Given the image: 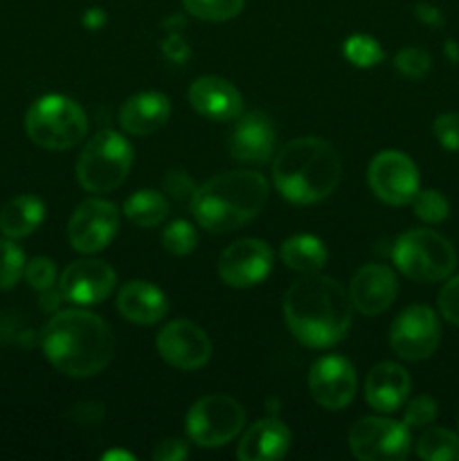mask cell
<instances>
[{
    "mask_svg": "<svg viewBox=\"0 0 459 461\" xmlns=\"http://www.w3.org/2000/svg\"><path fill=\"white\" fill-rule=\"evenodd\" d=\"M156 349L165 363L183 372L205 367L212 358L210 338L189 320H174L165 324L156 338Z\"/></svg>",
    "mask_w": 459,
    "mask_h": 461,
    "instance_id": "13",
    "label": "cell"
},
{
    "mask_svg": "<svg viewBox=\"0 0 459 461\" xmlns=\"http://www.w3.org/2000/svg\"><path fill=\"white\" fill-rule=\"evenodd\" d=\"M45 219V205L34 194L12 198L0 210V232L9 239H25L39 230Z\"/></svg>",
    "mask_w": 459,
    "mask_h": 461,
    "instance_id": "24",
    "label": "cell"
},
{
    "mask_svg": "<svg viewBox=\"0 0 459 461\" xmlns=\"http://www.w3.org/2000/svg\"><path fill=\"white\" fill-rule=\"evenodd\" d=\"M246 423V410L228 394H210L198 399L187 412V435L201 448H219L230 444Z\"/></svg>",
    "mask_w": 459,
    "mask_h": 461,
    "instance_id": "8",
    "label": "cell"
},
{
    "mask_svg": "<svg viewBox=\"0 0 459 461\" xmlns=\"http://www.w3.org/2000/svg\"><path fill=\"white\" fill-rule=\"evenodd\" d=\"M189 106L198 115L214 122L238 120L243 113V97L237 86L220 77H201L187 90Z\"/></svg>",
    "mask_w": 459,
    "mask_h": 461,
    "instance_id": "19",
    "label": "cell"
},
{
    "mask_svg": "<svg viewBox=\"0 0 459 461\" xmlns=\"http://www.w3.org/2000/svg\"><path fill=\"white\" fill-rule=\"evenodd\" d=\"M117 311L129 322L148 327V324H156L165 318L166 311H169V302L160 288L135 279V282L124 284L122 291L117 293Z\"/></svg>",
    "mask_w": 459,
    "mask_h": 461,
    "instance_id": "23",
    "label": "cell"
},
{
    "mask_svg": "<svg viewBox=\"0 0 459 461\" xmlns=\"http://www.w3.org/2000/svg\"><path fill=\"white\" fill-rule=\"evenodd\" d=\"M439 313L446 322L459 327V275L448 277L439 293Z\"/></svg>",
    "mask_w": 459,
    "mask_h": 461,
    "instance_id": "37",
    "label": "cell"
},
{
    "mask_svg": "<svg viewBox=\"0 0 459 461\" xmlns=\"http://www.w3.org/2000/svg\"><path fill=\"white\" fill-rule=\"evenodd\" d=\"M345 59L356 68H372L385 59L381 43L367 34H354L345 41Z\"/></svg>",
    "mask_w": 459,
    "mask_h": 461,
    "instance_id": "30",
    "label": "cell"
},
{
    "mask_svg": "<svg viewBox=\"0 0 459 461\" xmlns=\"http://www.w3.org/2000/svg\"><path fill=\"white\" fill-rule=\"evenodd\" d=\"M133 165V147L117 131H99L76 160V180L86 192L106 194L124 183Z\"/></svg>",
    "mask_w": 459,
    "mask_h": 461,
    "instance_id": "7",
    "label": "cell"
},
{
    "mask_svg": "<svg viewBox=\"0 0 459 461\" xmlns=\"http://www.w3.org/2000/svg\"><path fill=\"white\" fill-rule=\"evenodd\" d=\"M171 115V104L166 95L153 93H138L126 99L120 108V126L129 135L135 138H147L153 135L158 129L166 124Z\"/></svg>",
    "mask_w": 459,
    "mask_h": 461,
    "instance_id": "21",
    "label": "cell"
},
{
    "mask_svg": "<svg viewBox=\"0 0 459 461\" xmlns=\"http://www.w3.org/2000/svg\"><path fill=\"white\" fill-rule=\"evenodd\" d=\"M117 225H120V210L111 201L88 198L72 212L68 221V239L76 252L94 255L112 241Z\"/></svg>",
    "mask_w": 459,
    "mask_h": 461,
    "instance_id": "12",
    "label": "cell"
},
{
    "mask_svg": "<svg viewBox=\"0 0 459 461\" xmlns=\"http://www.w3.org/2000/svg\"><path fill=\"white\" fill-rule=\"evenodd\" d=\"M288 448H291V430L286 423L274 417H266L248 428L237 448V457L243 461H274L282 459Z\"/></svg>",
    "mask_w": 459,
    "mask_h": 461,
    "instance_id": "22",
    "label": "cell"
},
{
    "mask_svg": "<svg viewBox=\"0 0 459 461\" xmlns=\"http://www.w3.org/2000/svg\"><path fill=\"white\" fill-rule=\"evenodd\" d=\"M446 54L450 61H459V45L454 41H446Z\"/></svg>",
    "mask_w": 459,
    "mask_h": 461,
    "instance_id": "42",
    "label": "cell"
},
{
    "mask_svg": "<svg viewBox=\"0 0 459 461\" xmlns=\"http://www.w3.org/2000/svg\"><path fill=\"white\" fill-rule=\"evenodd\" d=\"M412 207L417 219H421L423 223L430 225L441 223V221L448 219L450 214L448 201H446V196L439 189H418L417 196H414L412 201Z\"/></svg>",
    "mask_w": 459,
    "mask_h": 461,
    "instance_id": "31",
    "label": "cell"
},
{
    "mask_svg": "<svg viewBox=\"0 0 459 461\" xmlns=\"http://www.w3.org/2000/svg\"><path fill=\"white\" fill-rule=\"evenodd\" d=\"M165 192H169V196H174L176 201H192L196 185L184 171H166Z\"/></svg>",
    "mask_w": 459,
    "mask_h": 461,
    "instance_id": "38",
    "label": "cell"
},
{
    "mask_svg": "<svg viewBox=\"0 0 459 461\" xmlns=\"http://www.w3.org/2000/svg\"><path fill=\"white\" fill-rule=\"evenodd\" d=\"M457 423H459V414H457Z\"/></svg>",
    "mask_w": 459,
    "mask_h": 461,
    "instance_id": "44",
    "label": "cell"
},
{
    "mask_svg": "<svg viewBox=\"0 0 459 461\" xmlns=\"http://www.w3.org/2000/svg\"><path fill=\"white\" fill-rule=\"evenodd\" d=\"M394 266L412 282L432 284L448 279L457 266L453 243L435 230H408L392 248Z\"/></svg>",
    "mask_w": 459,
    "mask_h": 461,
    "instance_id": "6",
    "label": "cell"
},
{
    "mask_svg": "<svg viewBox=\"0 0 459 461\" xmlns=\"http://www.w3.org/2000/svg\"><path fill=\"white\" fill-rule=\"evenodd\" d=\"M102 459H106V461H111V459H133V455L122 453V450H112V453H106V455H104Z\"/></svg>",
    "mask_w": 459,
    "mask_h": 461,
    "instance_id": "43",
    "label": "cell"
},
{
    "mask_svg": "<svg viewBox=\"0 0 459 461\" xmlns=\"http://www.w3.org/2000/svg\"><path fill=\"white\" fill-rule=\"evenodd\" d=\"M417 455L426 461H459V437L446 428H428L418 437Z\"/></svg>",
    "mask_w": 459,
    "mask_h": 461,
    "instance_id": "27",
    "label": "cell"
},
{
    "mask_svg": "<svg viewBox=\"0 0 459 461\" xmlns=\"http://www.w3.org/2000/svg\"><path fill=\"white\" fill-rule=\"evenodd\" d=\"M151 457L156 461H180L187 457V444L180 439H165L153 448Z\"/></svg>",
    "mask_w": 459,
    "mask_h": 461,
    "instance_id": "39",
    "label": "cell"
},
{
    "mask_svg": "<svg viewBox=\"0 0 459 461\" xmlns=\"http://www.w3.org/2000/svg\"><path fill=\"white\" fill-rule=\"evenodd\" d=\"M410 387H412L410 374L400 365L378 363L376 367H372L364 383V396L374 410L390 414L403 408L410 396Z\"/></svg>",
    "mask_w": 459,
    "mask_h": 461,
    "instance_id": "20",
    "label": "cell"
},
{
    "mask_svg": "<svg viewBox=\"0 0 459 461\" xmlns=\"http://www.w3.org/2000/svg\"><path fill=\"white\" fill-rule=\"evenodd\" d=\"M124 216L140 228H156L169 216V203L156 189H140L126 198Z\"/></svg>",
    "mask_w": 459,
    "mask_h": 461,
    "instance_id": "26",
    "label": "cell"
},
{
    "mask_svg": "<svg viewBox=\"0 0 459 461\" xmlns=\"http://www.w3.org/2000/svg\"><path fill=\"white\" fill-rule=\"evenodd\" d=\"M22 277H25V282L30 284L34 291H52L54 284H57V268H54V261L48 259V257H34V259L25 264Z\"/></svg>",
    "mask_w": 459,
    "mask_h": 461,
    "instance_id": "34",
    "label": "cell"
},
{
    "mask_svg": "<svg viewBox=\"0 0 459 461\" xmlns=\"http://www.w3.org/2000/svg\"><path fill=\"white\" fill-rule=\"evenodd\" d=\"M309 390L315 403L324 410H345L358 390L354 365L342 356H322L309 372Z\"/></svg>",
    "mask_w": 459,
    "mask_h": 461,
    "instance_id": "14",
    "label": "cell"
},
{
    "mask_svg": "<svg viewBox=\"0 0 459 461\" xmlns=\"http://www.w3.org/2000/svg\"><path fill=\"white\" fill-rule=\"evenodd\" d=\"M273 268V250L259 239H238L219 257V277L232 288H252Z\"/></svg>",
    "mask_w": 459,
    "mask_h": 461,
    "instance_id": "15",
    "label": "cell"
},
{
    "mask_svg": "<svg viewBox=\"0 0 459 461\" xmlns=\"http://www.w3.org/2000/svg\"><path fill=\"white\" fill-rule=\"evenodd\" d=\"M349 293L327 275L310 273L291 284L284 295V318L297 342L310 349L338 345L351 329Z\"/></svg>",
    "mask_w": 459,
    "mask_h": 461,
    "instance_id": "1",
    "label": "cell"
},
{
    "mask_svg": "<svg viewBox=\"0 0 459 461\" xmlns=\"http://www.w3.org/2000/svg\"><path fill=\"white\" fill-rule=\"evenodd\" d=\"M399 282L394 270L382 264H364L351 279L349 300L358 313L378 315L390 309Z\"/></svg>",
    "mask_w": 459,
    "mask_h": 461,
    "instance_id": "18",
    "label": "cell"
},
{
    "mask_svg": "<svg viewBox=\"0 0 459 461\" xmlns=\"http://www.w3.org/2000/svg\"><path fill=\"white\" fill-rule=\"evenodd\" d=\"M183 5L192 16L201 21L223 23L237 18L246 0H183Z\"/></svg>",
    "mask_w": 459,
    "mask_h": 461,
    "instance_id": "28",
    "label": "cell"
},
{
    "mask_svg": "<svg viewBox=\"0 0 459 461\" xmlns=\"http://www.w3.org/2000/svg\"><path fill=\"white\" fill-rule=\"evenodd\" d=\"M342 162L336 149L320 138H297L274 156L273 183L286 201L313 205L338 187Z\"/></svg>",
    "mask_w": 459,
    "mask_h": 461,
    "instance_id": "3",
    "label": "cell"
},
{
    "mask_svg": "<svg viewBox=\"0 0 459 461\" xmlns=\"http://www.w3.org/2000/svg\"><path fill=\"white\" fill-rule=\"evenodd\" d=\"M25 264V252L14 243V239H0V291H9L21 282Z\"/></svg>",
    "mask_w": 459,
    "mask_h": 461,
    "instance_id": "29",
    "label": "cell"
},
{
    "mask_svg": "<svg viewBox=\"0 0 459 461\" xmlns=\"http://www.w3.org/2000/svg\"><path fill=\"white\" fill-rule=\"evenodd\" d=\"M436 142L448 151H459V113H441L432 124Z\"/></svg>",
    "mask_w": 459,
    "mask_h": 461,
    "instance_id": "36",
    "label": "cell"
},
{
    "mask_svg": "<svg viewBox=\"0 0 459 461\" xmlns=\"http://www.w3.org/2000/svg\"><path fill=\"white\" fill-rule=\"evenodd\" d=\"M274 126L268 115L259 111L241 113L230 138V153L246 165H264L274 156Z\"/></svg>",
    "mask_w": 459,
    "mask_h": 461,
    "instance_id": "17",
    "label": "cell"
},
{
    "mask_svg": "<svg viewBox=\"0 0 459 461\" xmlns=\"http://www.w3.org/2000/svg\"><path fill=\"white\" fill-rule=\"evenodd\" d=\"M439 320H436L435 311L423 304L405 309L390 329L392 349L396 351V356H400L403 360H412V363L430 358L439 347Z\"/></svg>",
    "mask_w": 459,
    "mask_h": 461,
    "instance_id": "11",
    "label": "cell"
},
{
    "mask_svg": "<svg viewBox=\"0 0 459 461\" xmlns=\"http://www.w3.org/2000/svg\"><path fill=\"white\" fill-rule=\"evenodd\" d=\"M115 270L99 259L72 261L58 279V293L63 300L76 306H93L106 300L115 288Z\"/></svg>",
    "mask_w": 459,
    "mask_h": 461,
    "instance_id": "16",
    "label": "cell"
},
{
    "mask_svg": "<svg viewBox=\"0 0 459 461\" xmlns=\"http://www.w3.org/2000/svg\"><path fill=\"white\" fill-rule=\"evenodd\" d=\"M268 201V183L256 171H225L196 187L189 207L207 232H232L255 219Z\"/></svg>",
    "mask_w": 459,
    "mask_h": 461,
    "instance_id": "4",
    "label": "cell"
},
{
    "mask_svg": "<svg viewBox=\"0 0 459 461\" xmlns=\"http://www.w3.org/2000/svg\"><path fill=\"white\" fill-rule=\"evenodd\" d=\"M196 243H198L196 230H194L192 223H187V221L183 219L169 223L165 228V232H162V246H165L166 252H171V255L176 257H183V255H189V252H194Z\"/></svg>",
    "mask_w": 459,
    "mask_h": 461,
    "instance_id": "32",
    "label": "cell"
},
{
    "mask_svg": "<svg viewBox=\"0 0 459 461\" xmlns=\"http://www.w3.org/2000/svg\"><path fill=\"white\" fill-rule=\"evenodd\" d=\"M282 261L302 275L320 273L328 259L327 246L313 234H295L282 243Z\"/></svg>",
    "mask_w": 459,
    "mask_h": 461,
    "instance_id": "25",
    "label": "cell"
},
{
    "mask_svg": "<svg viewBox=\"0 0 459 461\" xmlns=\"http://www.w3.org/2000/svg\"><path fill=\"white\" fill-rule=\"evenodd\" d=\"M436 401L432 396H417V399L410 401L405 405L403 412V423L410 428V430H417V428H428L435 423L436 419Z\"/></svg>",
    "mask_w": 459,
    "mask_h": 461,
    "instance_id": "35",
    "label": "cell"
},
{
    "mask_svg": "<svg viewBox=\"0 0 459 461\" xmlns=\"http://www.w3.org/2000/svg\"><path fill=\"white\" fill-rule=\"evenodd\" d=\"M104 23H106V16H104L102 9H88V12L84 14V25L88 27V30H99Z\"/></svg>",
    "mask_w": 459,
    "mask_h": 461,
    "instance_id": "41",
    "label": "cell"
},
{
    "mask_svg": "<svg viewBox=\"0 0 459 461\" xmlns=\"http://www.w3.org/2000/svg\"><path fill=\"white\" fill-rule=\"evenodd\" d=\"M394 66L396 70H399L403 77H408V79H423V77L430 72L432 61H430V54H428L426 50L412 45V48H403L396 52Z\"/></svg>",
    "mask_w": 459,
    "mask_h": 461,
    "instance_id": "33",
    "label": "cell"
},
{
    "mask_svg": "<svg viewBox=\"0 0 459 461\" xmlns=\"http://www.w3.org/2000/svg\"><path fill=\"white\" fill-rule=\"evenodd\" d=\"M45 358L57 372L88 378L102 372L112 358L115 338L111 327L84 309L58 311L43 329Z\"/></svg>",
    "mask_w": 459,
    "mask_h": 461,
    "instance_id": "2",
    "label": "cell"
},
{
    "mask_svg": "<svg viewBox=\"0 0 459 461\" xmlns=\"http://www.w3.org/2000/svg\"><path fill=\"white\" fill-rule=\"evenodd\" d=\"M367 183L382 203L394 207L410 205L418 192V169L400 151H381L367 169Z\"/></svg>",
    "mask_w": 459,
    "mask_h": 461,
    "instance_id": "10",
    "label": "cell"
},
{
    "mask_svg": "<svg viewBox=\"0 0 459 461\" xmlns=\"http://www.w3.org/2000/svg\"><path fill=\"white\" fill-rule=\"evenodd\" d=\"M414 14H417L418 21L426 23V25H430V27H441V25H444V16H441L439 9H436L435 5H430V3L414 5Z\"/></svg>",
    "mask_w": 459,
    "mask_h": 461,
    "instance_id": "40",
    "label": "cell"
},
{
    "mask_svg": "<svg viewBox=\"0 0 459 461\" xmlns=\"http://www.w3.org/2000/svg\"><path fill=\"white\" fill-rule=\"evenodd\" d=\"M27 138L48 151H66L76 147L88 133L86 113L66 95H43L25 115Z\"/></svg>",
    "mask_w": 459,
    "mask_h": 461,
    "instance_id": "5",
    "label": "cell"
},
{
    "mask_svg": "<svg viewBox=\"0 0 459 461\" xmlns=\"http://www.w3.org/2000/svg\"><path fill=\"white\" fill-rule=\"evenodd\" d=\"M349 448L360 461H400L410 455V428L385 417H364L351 428Z\"/></svg>",
    "mask_w": 459,
    "mask_h": 461,
    "instance_id": "9",
    "label": "cell"
}]
</instances>
